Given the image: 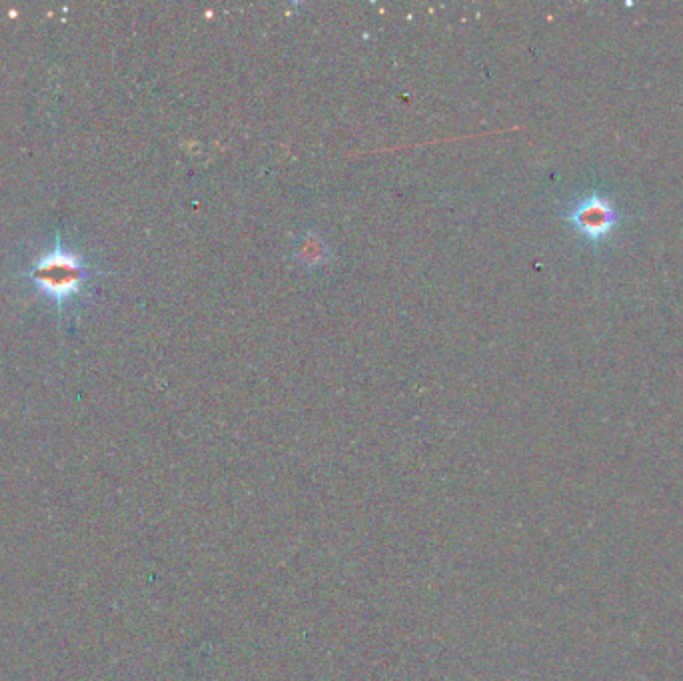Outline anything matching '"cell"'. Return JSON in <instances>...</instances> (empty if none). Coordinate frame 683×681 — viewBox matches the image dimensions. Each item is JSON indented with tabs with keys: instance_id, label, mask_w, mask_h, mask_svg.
I'll return each mask as SVG.
<instances>
[{
	"instance_id": "2",
	"label": "cell",
	"mask_w": 683,
	"mask_h": 681,
	"mask_svg": "<svg viewBox=\"0 0 683 681\" xmlns=\"http://www.w3.org/2000/svg\"><path fill=\"white\" fill-rule=\"evenodd\" d=\"M566 220L586 238L600 240L614 230L620 214L608 198L600 194H590L570 208Z\"/></svg>"
},
{
	"instance_id": "1",
	"label": "cell",
	"mask_w": 683,
	"mask_h": 681,
	"mask_svg": "<svg viewBox=\"0 0 683 681\" xmlns=\"http://www.w3.org/2000/svg\"><path fill=\"white\" fill-rule=\"evenodd\" d=\"M24 274L58 306L60 312H64L86 292L94 278V268L80 252L60 238V232H56L52 248L38 254Z\"/></svg>"
}]
</instances>
